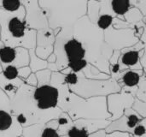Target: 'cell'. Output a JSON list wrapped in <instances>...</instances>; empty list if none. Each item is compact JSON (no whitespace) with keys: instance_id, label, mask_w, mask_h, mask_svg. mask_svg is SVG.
<instances>
[{"instance_id":"52a82bcc","label":"cell","mask_w":146,"mask_h":137,"mask_svg":"<svg viewBox=\"0 0 146 137\" xmlns=\"http://www.w3.org/2000/svg\"><path fill=\"white\" fill-rule=\"evenodd\" d=\"M105 42L115 51H121L136 45L139 39L135 34L134 28L116 29L113 26L104 31Z\"/></svg>"},{"instance_id":"ee69618b","label":"cell","mask_w":146,"mask_h":137,"mask_svg":"<svg viewBox=\"0 0 146 137\" xmlns=\"http://www.w3.org/2000/svg\"><path fill=\"white\" fill-rule=\"evenodd\" d=\"M0 137H3V136H2V135H0Z\"/></svg>"},{"instance_id":"8992f818","label":"cell","mask_w":146,"mask_h":137,"mask_svg":"<svg viewBox=\"0 0 146 137\" xmlns=\"http://www.w3.org/2000/svg\"><path fill=\"white\" fill-rule=\"evenodd\" d=\"M65 83L71 92L84 99L107 97L110 94L121 91L117 81L111 77L107 80H94L73 71L65 75Z\"/></svg>"},{"instance_id":"44dd1931","label":"cell","mask_w":146,"mask_h":137,"mask_svg":"<svg viewBox=\"0 0 146 137\" xmlns=\"http://www.w3.org/2000/svg\"><path fill=\"white\" fill-rule=\"evenodd\" d=\"M144 18L143 14L141 11L135 8V7H131L130 9L124 15V21H126L127 23H129L132 26H135L139 22H140Z\"/></svg>"},{"instance_id":"d6986e66","label":"cell","mask_w":146,"mask_h":137,"mask_svg":"<svg viewBox=\"0 0 146 137\" xmlns=\"http://www.w3.org/2000/svg\"><path fill=\"white\" fill-rule=\"evenodd\" d=\"M29 67L33 73H36L39 70H45L48 68V62L47 60L41 59L38 57L35 53V49L29 50Z\"/></svg>"},{"instance_id":"f1b7e54d","label":"cell","mask_w":146,"mask_h":137,"mask_svg":"<svg viewBox=\"0 0 146 137\" xmlns=\"http://www.w3.org/2000/svg\"><path fill=\"white\" fill-rule=\"evenodd\" d=\"M138 114H139L143 118H146V102L141 101L135 98L134 103L132 107Z\"/></svg>"},{"instance_id":"8d00e7d4","label":"cell","mask_w":146,"mask_h":137,"mask_svg":"<svg viewBox=\"0 0 146 137\" xmlns=\"http://www.w3.org/2000/svg\"><path fill=\"white\" fill-rule=\"evenodd\" d=\"M140 62H141V64H142V68H143L144 75L146 76V44H145L144 52H143V55H142V57H141Z\"/></svg>"},{"instance_id":"1f68e13d","label":"cell","mask_w":146,"mask_h":137,"mask_svg":"<svg viewBox=\"0 0 146 137\" xmlns=\"http://www.w3.org/2000/svg\"><path fill=\"white\" fill-rule=\"evenodd\" d=\"M131 5L139 9L144 16L146 15V0H130Z\"/></svg>"},{"instance_id":"8fae6325","label":"cell","mask_w":146,"mask_h":137,"mask_svg":"<svg viewBox=\"0 0 146 137\" xmlns=\"http://www.w3.org/2000/svg\"><path fill=\"white\" fill-rule=\"evenodd\" d=\"M29 50L23 47H10L3 45L0 48V63L3 69L12 65L21 68L29 65Z\"/></svg>"},{"instance_id":"d6a6232c","label":"cell","mask_w":146,"mask_h":137,"mask_svg":"<svg viewBox=\"0 0 146 137\" xmlns=\"http://www.w3.org/2000/svg\"><path fill=\"white\" fill-rule=\"evenodd\" d=\"M32 73L33 72H32V70H31L29 66H24V67H21V68H18L19 77L21 79H22L23 81H25Z\"/></svg>"},{"instance_id":"ffe728a7","label":"cell","mask_w":146,"mask_h":137,"mask_svg":"<svg viewBox=\"0 0 146 137\" xmlns=\"http://www.w3.org/2000/svg\"><path fill=\"white\" fill-rule=\"evenodd\" d=\"M57 122H58L57 131L61 136H65L68 133V131L74 126V124L72 118L66 112H62L59 116V118H57Z\"/></svg>"},{"instance_id":"9a60e30c","label":"cell","mask_w":146,"mask_h":137,"mask_svg":"<svg viewBox=\"0 0 146 137\" xmlns=\"http://www.w3.org/2000/svg\"><path fill=\"white\" fill-rule=\"evenodd\" d=\"M144 76V71L142 70H124L121 72L118 76L115 79L117 81L121 88V91L129 93L135 97L139 83L141 77Z\"/></svg>"},{"instance_id":"e0dca14e","label":"cell","mask_w":146,"mask_h":137,"mask_svg":"<svg viewBox=\"0 0 146 137\" xmlns=\"http://www.w3.org/2000/svg\"><path fill=\"white\" fill-rule=\"evenodd\" d=\"M24 83V81L21 78H17L15 80H8L6 79L3 72L0 74V89L8 96L9 100H11L20 87Z\"/></svg>"},{"instance_id":"f6af8a7d","label":"cell","mask_w":146,"mask_h":137,"mask_svg":"<svg viewBox=\"0 0 146 137\" xmlns=\"http://www.w3.org/2000/svg\"><path fill=\"white\" fill-rule=\"evenodd\" d=\"M21 137H23V136H21Z\"/></svg>"},{"instance_id":"7402d4cb","label":"cell","mask_w":146,"mask_h":137,"mask_svg":"<svg viewBox=\"0 0 146 137\" xmlns=\"http://www.w3.org/2000/svg\"><path fill=\"white\" fill-rule=\"evenodd\" d=\"M100 12V1L89 0L87 3V14L86 15L92 23H95L99 16Z\"/></svg>"},{"instance_id":"30bf717a","label":"cell","mask_w":146,"mask_h":137,"mask_svg":"<svg viewBox=\"0 0 146 137\" xmlns=\"http://www.w3.org/2000/svg\"><path fill=\"white\" fill-rule=\"evenodd\" d=\"M135 97L124 91L112 94L107 96V107L108 111L111 115L110 121H115L120 118L126 109L132 108L134 103Z\"/></svg>"},{"instance_id":"f35d334b","label":"cell","mask_w":146,"mask_h":137,"mask_svg":"<svg viewBox=\"0 0 146 137\" xmlns=\"http://www.w3.org/2000/svg\"><path fill=\"white\" fill-rule=\"evenodd\" d=\"M56 57L54 53H52L48 58H47V62L48 63H56Z\"/></svg>"},{"instance_id":"60d3db41","label":"cell","mask_w":146,"mask_h":137,"mask_svg":"<svg viewBox=\"0 0 146 137\" xmlns=\"http://www.w3.org/2000/svg\"><path fill=\"white\" fill-rule=\"evenodd\" d=\"M3 45V43H2V41H1V38H0V48H1Z\"/></svg>"},{"instance_id":"ba28073f","label":"cell","mask_w":146,"mask_h":137,"mask_svg":"<svg viewBox=\"0 0 146 137\" xmlns=\"http://www.w3.org/2000/svg\"><path fill=\"white\" fill-rule=\"evenodd\" d=\"M25 9V21L30 29L38 31L50 27L44 11L38 3V0H21Z\"/></svg>"},{"instance_id":"7a4b0ae2","label":"cell","mask_w":146,"mask_h":137,"mask_svg":"<svg viewBox=\"0 0 146 137\" xmlns=\"http://www.w3.org/2000/svg\"><path fill=\"white\" fill-rule=\"evenodd\" d=\"M50 85L58 88V107L66 112L73 121L78 119L110 120V113L107 107V97L84 99L71 92L65 83V75L52 72Z\"/></svg>"},{"instance_id":"74e56055","label":"cell","mask_w":146,"mask_h":137,"mask_svg":"<svg viewBox=\"0 0 146 137\" xmlns=\"http://www.w3.org/2000/svg\"><path fill=\"white\" fill-rule=\"evenodd\" d=\"M106 134H107V133H106L105 130H99V131H98V132H96V133H94V134H92V135L90 136V137H105Z\"/></svg>"},{"instance_id":"e575fe53","label":"cell","mask_w":146,"mask_h":137,"mask_svg":"<svg viewBox=\"0 0 146 137\" xmlns=\"http://www.w3.org/2000/svg\"><path fill=\"white\" fill-rule=\"evenodd\" d=\"M142 27H143V33H142V35L139 39V40L144 43L146 44V15L144 16L143 20H142Z\"/></svg>"},{"instance_id":"ab89813d","label":"cell","mask_w":146,"mask_h":137,"mask_svg":"<svg viewBox=\"0 0 146 137\" xmlns=\"http://www.w3.org/2000/svg\"><path fill=\"white\" fill-rule=\"evenodd\" d=\"M3 72V67H2V65H1V63H0V74Z\"/></svg>"},{"instance_id":"83f0119b","label":"cell","mask_w":146,"mask_h":137,"mask_svg":"<svg viewBox=\"0 0 146 137\" xmlns=\"http://www.w3.org/2000/svg\"><path fill=\"white\" fill-rule=\"evenodd\" d=\"M3 75L8 80H15L17 78H20L18 75V68L12 65L4 67L3 69Z\"/></svg>"},{"instance_id":"5bb4252c","label":"cell","mask_w":146,"mask_h":137,"mask_svg":"<svg viewBox=\"0 0 146 137\" xmlns=\"http://www.w3.org/2000/svg\"><path fill=\"white\" fill-rule=\"evenodd\" d=\"M68 68L75 73H80L86 78L94 80H107L111 76L99 70L97 67L88 63L86 59L72 61L68 64Z\"/></svg>"},{"instance_id":"6da1fadb","label":"cell","mask_w":146,"mask_h":137,"mask_svg":"<svg viewBox=\"0 0 146 137\" xmlns=\"http://www.w3.org/2000/svg\"><path fill=\"white\" fill-rule=\"evenodd\" d=\"M59 91L50 84L32 87L25 82L10 100V111L22 128L44 124L63 112L59 107Z\"/></svg>"},{"instance_id":"d590c367","label":"cell","mask_w":146,"mask_h":137,"mask_svg":"<svg viewBox=\"0 0 146 137\" xmlns=\"http://www.w3.org/2000/svg\"><path fill=\"white\" fill-rule=\"evenodd\" d=\"M105 137H133L131 134L128 133H122V132H112L106 134Z\"/></svg>"},{"instance_id":"4dcf8cb0","label":"cell","mask_w":146,"mask_h":137,"mask_svg":"<svg viewBox=\"0 0 146 137\" xmlns=\"http://www.w3.org/2000/svg\"><path fill=\"white\" fill-rule=\"evenodd\" d=\"M116 29H125V28H134L133 26L130 25L129 23H127L126 21L119 19L117 17L114 18L113 21V25H112Z\"/></svg>"},{"instance_id":"2e32d148","label":"cell","mask_w":146,"mask_h":137,"mask_svg":"<svg viewBox=\"0 0 146 137\" xmlns=\"http://www.w3.org/2000/svg\"><path fill=\"white\" fill-rule=\"evenodd\" d=\"M57 119L50 120L44 124H34L23 128V137H61L58 131Z\"/></svg>"},{"instance_id":"4316f807","label":"cell","mask_w":146,"mask_h":137,"mask_svg":"<svg viewBox=\"0 0 146 137\" xmlns=\"http://www.w3.org/2000/svg\"><path fill=\"white\" fill-rule=\"evenodd\" d=\"M135 98L141 101L146 102V76L145 75L140 79V82L139 83L138 89L135 94Z\"/></svg>"},{"instance_id":"3957f363","label":"cell","mask_w":146,"mask_h":137,"mask_svg":"<svg viewBox=\"0 0 146 137\" xmlns=\"http://www.w3.org/2000/svg\"><path fill=\"white\" fill-rule=\"evenodd\" d=\"M74 37L83 45L86 51V60L110 76V58L114 50L105 42L104 31L85 15L74 23Z\"/></svg>"},{"instance_id":"7bdbcfd3","label":"cell","mask_w":146,"mask_h":137,"mask_svg":"<svg viewBox=\"0 0 146 137\" xmlns=\"http://www.w3.org/2000/svg\"><path fill=\"white\" fill-rule=\"evenodd\" d=\"M2 1H3V0H0V7H1V3H2Z\"/></svg>"},{"instance_id":"b9f144b4","label":"cell","mask_w":146,"mask_h":137,"mask_svg":"<svg viewBox=\"0 0 146 137\" xmlns=\"http://www.w3.org/2000/svg\"><path fill=\"white\" fill-rule=\"evenodd\" d=\"M139 137H146V134H145V135H143L142 136H139Z\"/></svg>"},{"instance_id":"9c48e42d","label":"cell","mask_w":146,"mask_h":137,"mask_svg":"<svg viewBox=\"0 0 146 137\" xmlns=\"http://www.w3.org/2000/svg\"><path fill=\"white\" fill-rule=\"evenodd\" d=\"M145 44L140 40L134 45L121 50V56L119 57L120 71L131 70H142V64L140 62L141 57L144 52Z\"/></svg>"},{"instance_id":"484cf974","label":"cell","mask_w":146,"mask_h":137,"mask_svg":"<svg viewBox=\"0 0 146 137\" xmlns=\"http://www.w3.org/2000/svg\"><path fill=\"white\" fill-rule=\"evenodd\" d=\"M21 6V0H3L0 8L5 11L14 12L18 10Z\"/></svg>"},{"instance_id":"ac0fdd59","label":"cell","mask_w":146,"mask_h":137,"mask_svg":"<svg viewBox=\"0 0 146 137\" xmlns=\"http://www.w3.org/2000/svg\"><path fill=\"white\" fill-rule=\"evenodd\" d=\"M110 7L115 17L124 20V15L132 7L130 0H111Z\"/></svg>"},{"instance_id":"7c38bea8","label":"cell","mask_w":146,"mask_h":137,"mask_svg":"<svg viewBox=\"0 0 146 137\" xmlns=\"http://www.w3.org/2000/svg\"><path fill=\"white\" fill-rule=\"evenodd\" d=\"M142 119L143 118L133 108H127L120 118L112 121L110 124V125L105 129V131L107 134L112 132H122L132 135L133 130Z\"/></svg>"},{"instance_id":"277c9868","label":"cell","mask_w":146,"mask_h":137,"mask_svg":"<svg viewBox=\"0 0 146 137\" xmlns=\"http://www.w3.org/2000/svg\"><path fill=\"white\" fill-rule=\"evenodd\" d=\"M25 15L23 6L14 12L0 8V38L3 45L35 49L37 31L27 26Z\"/></svg>"},{"instance_id":"4fadbf2b","label":"cell","mask_w":146,"mask_h":137,"mask_svg":"<svg viewBox=\"0 0 146 137\" xmlns=\"http://www.w3.org/2000/svg\"><path fill=\"white\" fill-rule=\"evenodd\" d=\"M60 29L61 28L53 30L50 27H48L37 31L35 53L38 57L47 60V58L53 53L56 35Z\"/></svg>"},{"instance_id":"836d02e7","label":"cell","mask_w":146,"mask_h":137,"mask_svg":"<svg viewBox=\"0 0 146 137\" xmlns=\"http://www.w3.org/2000/svg\"><path fill=\"white\" fill-rule=\"evenodd\" d=\"M24 82L29 86L32 87H38V80H37V76L35 73H32L25 81Z\"/></svg>"},{"instance_id":"f546056e","label":"cell","mask_w":146,"mask_h":137,"mask_svg":"<svg viewBox=\"0 0 146 137\" xmlns=\"http://www.w3.org/2000/svg\"><path fill=\"white\" fill-rule=\"evenodd\" d=\"M145 134H146V118H143L133 130L132 136L133 137H139Z\"/></svg>"},{"instance_id":"603a6c76","label":"cell","mask_w":146,"mask_h":137,"mask_svg":"<svg viewBox=\"0 0 146 137\" xmlns=\"http://www.w3.org/2000/svg\"><path fill=\"white\" fill-rule=\"evenodd\" d=\"M74 126L68 131V133L63 136L64 137H90L88 131L83 128L81 125L78 124L75 121H74Z\"/></svg>"},{"instance_id":"cb8c5ba5","label":"cell","mask_w":146,"mask_h":137,"mask_svg":"<svg viewBox=\"0 0 146 137\" xmlns=\"http://www.w3.org/2000/svg\"><path fill=\"white\" fill-rule=\"evenodd\" d=\"M114 18L112 15H108V14H103V15H99L98 18L97 19V21H95V24L103 31H105L106 29H108L110 27H111L113 25V21Z\"/></svg>"},{"instance_id":"5b68a950","label":"cell","mask_w":146,"mask_h":137,"mask_svg":"<svg viewBox=\"0 0 146 137\" xmlns=\"http://www.w3.org/2000/svg\"><path fill=\"white\" fill-rule=\"evenodd\" d=\"M89 0H38L44 11L49 27L53 29L74 27V23L87 14Z\"/></svg>"},{"instance_id":"d4e9b609","label":"cell","mask_w":146,"mask_h":137,"mask_svg":"<svg viewBox=\"0 0 146 137\" xmlns=\"http://www.w3.org/2000/svg\"><path fill=\"white\" fill-rule=\"evenodd\" d=\"M38 80V86H43V85H48L50 84V79L52 71L49 69L42 70L35 73Z\"/></svg>"}]
</instances>
